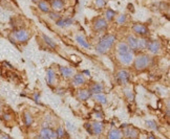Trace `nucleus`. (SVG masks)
Here are the masks:
<instances>
[{
    "mask_svg": "<svg viewBox=\"0 0 170 139\" xmlns=\"http://www.w3.org/2000/svg\"><path fill=\"white\" fill-rule=\"evenodd\" d=\"M117 81L121 85H127L130 82V74L126 69H121L116 74Z\"/></svg>",
    "mask_w": 170,
    "mask_h": 139,
    "instance_id": "obj_8",
    "label": "nucleus"
},
{
    "mask_svg": "<svg viewBox=\"0 0 170 139\" xmlns=\"http://www.w3.org/2000/svg\"><path fill=\"white\" fill-rule=\"evenodd\" d=\"M132 63H134V66L136 70L142 71L150 66V64L152 63V58L150 56H148V54H142L137 57Z\"/></svg>",
    "mask_w": 170,
    "mask_h": 139,
    "instance_id": "obj_2",
    "label": "nucleus"
},
{
    "mask_svg": "<svg viewBox=\"0 0 170 139\" xmlns=\"http://www.w3.org/2000/svg\"><path fill=\"white\" fill-rule=\"evenodd\" d=\"M60 73L64 77H71L73 74H75V71H73L71 68H69V67L61 66L60 67Z\"/></svg>",
    "mask_w": 170,
    "mask_h": 139,
    "instance_id": "obj_21",
    "label": "nucleus"
},
{
    "mask_svg": "<svg viewBox=\"0 0 170 139\" xmlns=\"http://www.w3.org/2000/svg\"><path fill=\"white\" fill-rule=\"evenodd\" d=\"M1 115H2V118L4 121H10L12 119V115L10 113H2Z\"/></svg>",
    "mask_w": 170,
    "mask_h": 139,
    "instance_id": "obj_34",
    "label": "nucleus"
},
{
    "mask_svg": "<svg viewBox=\"0 0 170 139\" xmlns=\"http://www.w3.org/2000/svg\"><path fill=\"white\" fill-rule=\"evenodd\" d=\"M126 44L128 45L129 49L132 50V51H134V50L138 49V39H137L134 36H131V35H129V36L127 37Z\"/></svg>",
    "mask_w": 170,
    "mask_h": 139,
    "instance_id": "obj_16",
    "label": "nucleus"
},
{
    "mask_svg": "<svg viewBox=\"0 0 170 139\" xmlns=\"http://www.w3.org/2000/svg\"><path fill=\"white\" fill-rule=\"evenodd\" d=\"M13 37L14 40L17 41L19 43H25L28 41L30 39V34L26 29L24 28H20V29H17L13 32Z\"/></svg>",
    "mask_w": 170,
    "mask_h": 139,
    "instance_id": "obj_6",
    "label": "nucleus"
},
{
    "mask_svg": "<svg viewBox=\"0 0 170 139\" xmlns=\"http://www.w3.org/2000/svg\"><path fill=\"white\" fill-rule=\"evenodd\" d=\"M0 139H14L13 137H11L10 135H7V134H2L0 136Z\"/></svg>",
    "mask_w": 170,
    "mask_h": 139,
    "instance_id": "obj_37",
    "label": "nucleus"
},
{
    "mask_svg": "<svg viewBox=\"0 0 170 139\" xmlns=\"http://www.w3.org/2000/svg\"><path fill=\"white\" fill-rule=\"evenodd\" d=\"M34 101H36V103H39V101H40V94L35 93L34 94Z\"/></svg>",
    "mask_w": 170,
    "mask_h": 139,
    "instance_id": "obj_36",
    "label": "nucleus"
},
{
    "mask_svg": "<svg viewBox=\"0 0 170 139\" xmlns=\"http://www.w3.org/2000/svg\"><path fill=\"white\" fill-rule=\"evenodd\" d=\"M147 139H157V138L154 136V134H152V133H148V135H147Z\"/></svg>",
    "mask_w": 170,
    "mask_h": 139,
    "instance_id": "obj_39",
    "label": "nucleus"
},
{
    "mask_svg": "<svg viewBox=\"0 0 170 139\" xmlns=\"http://www.w3.org/2000/svg\"><path fill=\"white\" fill-rule=\"evenodd\" d=\"M116 40H117V38L114 35H112V34L105 35L103 38L100 39L99 43L97 44L96 49H97V51L101 54H106V52L109 51L110 48L114 46V44L116 43Z\"/></svg>",
    "mask_w": 170,
    "mask_h": 139,
    "instance_id": "obj_1",
    "label": "nucleus"
},
{
    "mask_svg": "<svg viewBox=\"0 0 170 139\" xmlns=\"http://www.w3.org/2000/svg\"><path fill=\"white\" fill-rule=\"evenodd\" d=\"M88 90L91 91V94H99V93H102L104 91V86L101 83H94L93 85H91Z\"/></svg>",
    "mask_w": 170,
    "mask_h": 139,
    "instance_id": "obj_18",
    "label": "nucleus"
},
{
    "mask_svg": "<svg viewBox=\"0 0 170 139\" xmlns=\"http://www.w3.org/2000/svg\"><path fill=\"white\" fill-rule=\"evenodd\" d=\"M132 30L139 36H145L148 34V27L142 23H134L132 25Z\"/></svg>",
    "mask_w": 170,
    "mask_h": 139,
    "instance_id": "obj_12",
    "label": "nucleus"
},
{
    "mask_svg": "<svg viewBox=\"0 0 170 139\" xmlns=\"http://www.w3.org/2000/svg\"><path fill=\"white\" fill-rule=\"evenodd\" d=\"M82 74H86V75H91V73H89V72H88V71H87V70H85V71H84V72H83V73H82Z\"/></svg>",
    "mask_w": 170,
    "mask_h": 139,
    "instance_id": "obj_42",
    "label": "nucleus"
},
{
    "mask_svg": "<svg viewBox=\"0 0 170 139\" xmlns=\"http://www.w3.org/2000/svg\"><path fill=\"white\" fill-rule=\"evenodd\" d=\"M56 24L60 27H67L73 24V20L71 18H65V19H59L58 21H56Z\"/></svg>",
    "mask_w": 170,
    "mask_h": 139,
    "instance_id": "obj_20",
    "label": "nucleus"
},
{
    "mask_svg": "<svg viewBox=\"0 0 170 139\" xmlns=\"http://www.w3.org/2000/svg\"><path fill=\"white\" fill-rule=\"evenodd\" d=\"M66 126H67L68 129H71V130H76V126H73V124L71 126V124H69V122H66Z\"/></svg>",
    "mask_w": 170,
    "mask_h": 139,
    "instance_id": "obj_40",
    "label": "nucleus"
},
{
    "mask_svg": "<svg viewBox=\"0 0 170 139\" xmlns=\"http://www.w3.org/2000/svg\"><path fill=\"white\" fill-rule=\"evenodd\" d=\"M125 94H126V97H127L128 99H129V101H134V93H132V92L130 91V90H129V91H126V92H125Z\"/></svg>",
    "mask_w": 170,
    "mask_h": 139,
    "instance_id": "obj_33",
    "label": "nucleus"
},
{
    "mask_svg": "<svg viewBox=\"0 0 170 139\" xmlns=\"http://www.w3.org/2000/svg\"><path fill=\"white\" fill-rule=\"evenodd\" d=\"M38 139H57L56 132L50 126H42L39 131Z\"/></svg>",
    "mask_w": 170,
    "mask_h": 139,
    "instance_id": "obj_5",
    "label": "nucleus"
},
{
    "mask_svg": "<svg viewBox=\"0 0 170 139\" xmlns=\"http://www.w3.org/2000/svg\"><path fill=\"white\" fill-rule=\"evenodd\" d=\"M55 132H56V136L57 139H63L66 135V130L63 128L62 126H59L55 129Z\"/></svg>",
    "mask_w": 170,
    "mask_h": 139,
    "instance_id": "obj_26",
    "label": "nucleus"
},
{
    "mask_svg": "<svg viewBox=\"0 0 170 139\" xmlns=\"http://www.w3.org/2000/svg\"><path fill=\"white\" fill-rule=\"evenodd\" d=\"M91 96H93V94H91L88 89H80L78 90L77 92V99L81 101H87V99H89Z\"/></svg>",
    "mask_w": 170,
    "mask_h": 139,
    "instance_id": "obj_13",
    "label": "nucleus"
},
{
    "mask_svg": "<svg viewBox=\"0 0 170 139\" xmlns=\"http://www.w3.org/2000/svg\"><path fill=\"white\" fill-rule=\"evenodd\" d=\"M22 120H23L24 126L30 128V126H33V124H34L35 118H34V116L32 115V113H30L28 111H25V112H23V114H22Z\"/></svg>",
    "mask_w": 170,
    "mask_h": 139,
    "instance_id": "obj_14",
    "label": "nucleus"
},
{
    "mask_svg": "<svg viewBox=\"0 0 170 139\" xmlns=\"http://www.w3.org/2000/svg\"><path fill=\"white\" fill-rule=\"evenodd\" d=\"M114 15H116V13H114V11H112V10H107L105 13V16H106V21H111L112 19L114 18Z\"/></svg>",
    "mask_w": 170,
    "mask_h": 139,
    "instance_id": "obj_31",
    "label": "nucleus"
},
{
    "mask_svg": "<svg viewBox=\"0 0 170 139\" xmlns=\"http://www.w3.org/2000/svg\"><path fill=\"white\" fill-rule=\"evenodd\" d=\"M126 20H127V17L125 14H121V15L118 16V18H117L116 22L119 24V25H122V24H125L126 23Z\"/></svg>",
    "mask_w": 170,
    "mask_h": 139,
    "instance_id": "obj_30",
    "label": "nucleus"
},
{
    "mask_svg": "<svg viewBox=\"0 0 170 139\" xmlns=\"http://www.w3.org/2000/svg\"><path fill=\"white\" fill-rule=\"evenodd\" d=\"M145 126L148 130H151V131H157L159 130V124L155 120L153 119H147L145 120Z\"/></svg>",
    "mask_w": 170,
    "mask_h": 139,
    "instance_id": "obj_22",
    "label": "nucleus"
},
{
    "mask_svg": "<svg viewBox=\"0 0 170 139\" xmlns=\"http://www.w3.org/2000/svg\"><path fill=\"white\" fill-rule=\"evenodd\" d=\"M147 49L149 50V52L153 54H157L160 52L161 50V44L157 40H151L148 41V44H147Z\"/></svg>",
    "mask_w": 170,
    "mask_h": 139,
    "instance_id": "obj_11",
    "label": "nucleus"
},
{
    "mask_svg": "<svg viewBox=\"0 0 170 139\" xmlns=\"http://www.w3.org/2000/svg\"><path fill=\"white\" fill-rule=\"evenodd\" d=\"M107 139H124L123 132L121 129L118 128H111L107 132Z\"/></svg>",
    "mask_w": 170,
    "mask_h": 139,
    "instance_id": "obj_10",
    "label": "nucleus"
},
{
    "mask_svg": "<svg viewBox=\"0 0 170 139\" xmlns=\"http://www.w3.org/2000/svg\"><path fill=\"white\" fill-rule=\"evenodd\" d=\"M123 136L126 139H139L140 138V131L134 126L129 124H122Z\"/></svg>",
    "mask_w": 170,
    "mask_h": 139,
    "instance_id": "obj_4",
    "label": "nucleus"
},
{
    "mask_svg": "<svg viewBox=\"0 0 170 139\" xmlns=\"http://www.w3.org/2000/svg\"><path fill=\"white\" fill-rule=\"evenodd\" d=\"M118 59L121 64L128 66V65L132 64V62H134V54L132 50H129V51L127 52H123V54H118Z\"/></svg>",
    "mask_w": 170,
    "mask_h": 139,
    "instance_id": "obj_7",
    "label": "nucleus"
},
{
    "mask_svg": "<svg viewBox=\"0 0 170 139\" xmlns=\"http://www.w3.org/2000/svg\"><path fill=\"white\" fill-rule=\"evenodd\" d=\"M85 76L82 73H76L73 75V84L76 87H81L85 84Z\"/></svg>",
    "mask_w": 170,
    "mask_h": 139,
    "instance_id": "obj_15",
    "label": "nucleus"
},
{
    "mask_svg": "<svg viewBox=\"0 0 170 139\" xmlns=\"http://www.w3.org/2000/svg\"><path fill=\"white\" fill-rule=\"evenodd\" d=\"M96 5L98 7H103L105 5V0H96Z\"/></svg>",
    "mask_w": 170,
    "mask_h": 139,
    "instance_id": "obj_35",
    "label": "nucleus"
},
{
    "mask_svg": "<svg viewBox=\"0 0 170 139\" xmlns=\"http://www.w3.org/2000/svg\"><path fill=\"white\" fill-rule=\"evenodd\" d=\"M46 79H48V83L50 85H55V83H56V72L53 68H48L46 71Z\"/></svg>",
    "mask_w": 170,
    "mask_h": 139,
    "instance_id": "obj_19",
    "label": "nucleus"
},
{
    "mask_svg": "<svg viewBox=\"0 0 170 139\" xmlns=\"http://www.w3.org/2000/svg\"><path fill=\"white\" fill-rule=\"evenodd\" d=\"M33 2H39V0H32Z\"/></svg>",
    "mask_w": 170,
    "mask_h": 139,
    "instance_id": "obj_43",
    "label": "nucleus"
},
{
    "mask_svg": "<svg viewBox=\"0 0 170 139\" xmlns=\"http://www.w3.org/2000/svg\"><path fill=\"white\" fill-rule=\"evenodd\" d=\"M38 7H39V10L42 11L43 13H48V12H50V5L48 4L46 1H39Z\"/></svg>",
    "mask_w": 170,
    "mask_h": 139,
    "instance_id": "obj_28",
    "label": "nucleus"
},
{
    "mask_svg": "<svg viewBox=\"0 0 170 139\" xmlns=\"http://www.w3.org/2000/svg\"><path fill=\"white\" fill-rule=\"evenodd\" d=\"M94 97H95L96 101H97L98 104H100V105H106V104H107V97H106V95L103 94V93L95 94Z\"/></svg>",
    "mask_w": 170,
    "mask_h": 139,
    "instance_id": "obj_24",
    "label": "nucleus"
},
{
    "mask_svg": "<svg viewBox=\"0 0 170 139\" xmlns=\"http://www.w3.org/2000/svg\"><path fill=\"white\" fill-rule=\"evenodd\" d=\"M52 7L55 10H62L64 7V2L62 0H54L52 3Z\"/></svg>",
    "mask_w": 170,
    "mask_h": 139,
    "instance_id": "obj_29",
    "label": "nucleus"
},
{
    "mask_svg": "<svg viewBox=\"0 0 170 139\" xmlns=\"http://www.w3.org/2000/svg\"><path fill=\"white\" fill-rule=\"evenodd\" d=\"M100 114H101L100 112H96L95 113V117L97 118L98 120H101L102 118H103V115H100Z\"/></svg>",
    "mask_w": 170,
    "mask_h": 139,
    "instance_id": "obj_38",
    "label": "nucleus"
},
{
    "mask_svg": "<svg viewBox=\"0 0 170 139\" xmlns=\"http://www.w3.org/2000/svg\"><path fill=\"white\" fill-rule=\"evenodd\" d=\"M108 23L104 18H98L94 22V29L96 32H104L107 28Z\"/></svg>",
    "mask_w": 170,
    "mask_h": 139,
    "instance_id": "obj_9",
    "label": "nucleus"
},
{
    "mask_svg": "<svg viewBox=\"0 0 170 139\" xmlns=\"http://www.w3.org/2000/svg\"><path fill=\"white\" fill-rule=\"evenodd\" d=\"M2 114V105H1V101H0V115Z\"/></svg>",
    "mask_w": 170,
    "mask_h": 139,
    "instance_id": "obj_41",
    "label": "nucleus"
},
{
    "mask_svg": "<svg viewBox=\"0 0 170 139\" xmlns=\"http://www.w3.org/2000/svg\"><path fill=\"white\" fill-rule=\"evenodd\" d=\"M129 47L125 42H120L117 46V54H123V52L129 51Z\"/></svg>",
    "mask_w": 170,
    "mask_h": 139,
    "instance_id": "obj_25",
    "label": "nucleus"
},
{
    "mask_svg": "<svg viewBox=\"0 0 170 139\" xmlns=\"http://www.w3.org/2000/svg\"><path fill=\"white\" fill-rule=\"evenodd\" d=\"M148 41L146 38H140L138 39V49H146L147 47V44H148Z\"/></svg>",
    "mask_w": 170,
    "mask_h": 139,
    "instance_id": "obj_27",
    "label": "nucleus"
},
{
    "mask_svg": "<svg viewBox=\"0 0 170 139\" xmlns=\"http://www.w3.org/2000/svg\"><path fill=\"white\" fill-rule=\"evenodd\" d=\"M42 38H43V41L44 43H45L46 45H48V47H50L53 48V49H55V48L57 47V44L56 42H55L54 40H53L52 38H50L48 36H46V35H42Z\"/></svg>",
    "mask_w": 170,
    "mask_h": 139,
    "instance_id": "obj_23",
    "label": "nucleus"
},
{
    "mask_svg": "<svg viewBox=\"0 0 170 139\" xmlns=\"http://www.w3.org/2000/svg\"><path fill=\"white\" fill-rule=\"evenodd\" d=\"M84 126L87 129L88 132H91V134L96 135V136H100V135L103 134L104 129H105V126H104V124L101 120H95L93 122H87Z\"/></svg>",
    "mask_w": 170,
    "mask_h": 139,
    "instance_id": "obj_3",
    "label": "nucleus"
},
{
    "mask_svg": "<svg viewBox=\"0 0 170 139\" xmlns=\"http://www.w3.org/2000/svg\"><path fill=\"white\" fill-rule=\"evenodd\" d=\"M50 18L54 21H58L60 19V15L57 13H50Z\"/></svg>",
    "mask_w": 170,
    "mask_h": 139,
    "instance_id": "obj_32",
    "label": "nucleus"
},
{
    "mask_svg": "<svg viewBox=\"0 0 170 139\" xmlns=\"http://www.w3.org/2000/svg\"><path fill=\"white\" fill-rule=\"evenodd\" d=\"M76 41H77V43L81 46V47L86 48V49L91 48V44H89L87 39L85 38L83 35H77V36H76Z\"/></svg>",
    "mask_w": 170,
    "mask_h": 139,
    "instance_id": "obj_17",
    "label": "nucleus"
}]
</instances>
